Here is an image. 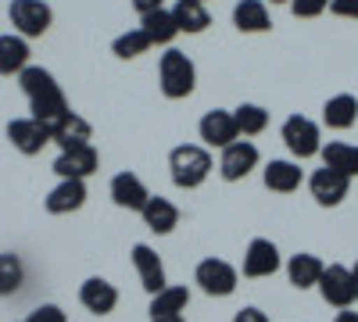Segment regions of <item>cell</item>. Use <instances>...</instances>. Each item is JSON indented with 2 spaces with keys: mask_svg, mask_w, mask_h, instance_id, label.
Segmentation results:
<instances>
[{
  "mask_svg": "<svg viewBox=\"0 0 358 322\" xmlns=\"http://www.w3.org/2000/svg\"><path fill=\"white\" fill-rule=\"evenodd\" d=\"M190 305V290L187 286H165L162 294L151 298V322L155 319H172V315H183Z\"/></svg>",
  "mask_w": 358,
  "mask_h": 322,
  "instance_id": "83f0119b",
  "label": "cell"
},
{
  "mask_svg": "<svg viewBox=\"0 0 358 322\" xmlns=\"http://www.w3.org/2000/svg\"><path fill=\"white\" fill-rule=\"evenodd\" d=\"M351 276H355V294H358V265L351 269Z\"/></svg>",
  "mask_w": 358,
  "mask_h": 322,
  "instance_id": "f35d334b",
  "label": "cell"
},
{
  "mask_svg": "<svg viewBox=\"0 0 358 322\" xmlns=\"http://www.w3.org/2000/svg\"><path fill=\"white\" fill-rule=\"evenodd\" d=\"M358 119V101L351 94H337L322 104V122L330 129H351Z\"/></svg>",
  "mask_w": 358,
  "mask_h": 322,
  "instance_id": "d4e9b609",
  "label": "cell"
},
{
  "mask_svg": "<svg viewBox=\"0 0 358 322\" xmlns=\"http://www.w3.org/2000/svg\"><path fill=\"white\" fill-rule=\"evenodd\" d=\"M111 200L126 212H143V204L151 200V193H147V186L136 172H118L111 180Z\"/></svg>",
  "mask_w": 358,
  "mask_h": 322,
  "instance_id": "9a60e30c",
  "label": "cell"
},
{
  "mask_svg": "<svg viewBox=\"0 0 358 322\" xmlns=\"http://www.w3.org/2000/svg\"><path fill=\"white\" fill-rule=\"evenodd\" d=\"M169 172L179 190H197L212 175V154L197 147V143H179L169 154Z\"/></svg>",
  "mask_w": 358,
  "mask_h": 322,
  "instance_id": "7a4b0ae2",
  "label": "cell"
},
{
  "mask_svg": "<svg viewBox=\"0 0 358 322\" xmlns=\"http://www.w3.org/2000/svg\"><path fill=\"white\" fill-rule=\"evenodd\" d=\"M280 269V247L265 237H255L244 251V276L248 279H265Z\"/></svg>",
  "mask_w": 358,
  "mask_h": 322,
  "instance_id": "8fae6325",
  "label": "cell"
},
{
  "mask_svg": "<svg viewBox=\"0 0 358 322\" xmlns=\"http://www.w3.org/2000/svg\"><path fill=\"white\" fill-rule=\"evenodd\" d=\"M140 29L147 33V40H151V47L158 43V47H169L176 36H179V25H176V18H172V11H151V15H143L140 18Z\"/></svg>",
  "mask_w": 358,
  "mask_h": 322,
  "instance_id": "cb8c5ba5",
  "label": "cell"
},
{
  "mask_svg": "<svg viewBox=\"0 0 358 322\" xmlns=\"http://www.w3.org/2000/svg\"><path fill=\"white\" fill-rule=\"evenodd\" d=\"M330 11L337 18H358V0H330Z\"/></svg>",
  "mask_w": 358,
  "mask_h": 322,
  "instance_id": "836d02e7",
  "label": "cell"
},
{
  "mask_svg": "<svg viewBox=\"0 0 358 322\" xmlns=\"http://www.w3.org/2000/svg\"><path fill=\"white\" fill-rule=\"evenodd\" d=\"M326 8H330V0H290V11L297 18H319Z\"/></svg>",
  "mask_w": 358,
  "mask_h": 322,
  "instance_id": "1f68e13d",
  "label": "cell"
},
{
  "mask_svg": "<svg viewBox=\"0 0 358 322\" xmlns=\"http://www.w3.org/2000/svg\"><path fill=\"white\" fill-rule=\"evenodd\" d=\"M25 322H69V319H65V312L57 308V305H40Z\"/></svg>",
  "mask_w": 358,
  "mask_h": 322,
  "instance_id": "d6a6232c",
  "label": "cell"
},
{
  "mask_svg": "<svg viewBox=\"0 0 358 322\" xmlns=\"http://www.w3.org/2000/svg\"><path fill=\"white\" fill-rule=\"evenodd\" d=\"M8 18H11V25H15V33H18V36L33 40V36H43L47 29H50L54 11L43 4V0H11Z\"/></svg>",
  "mask_w": 358,
  "mask_h": 322,
  "instance_id": "277c9868",
  "label": "cell"
},
{
  "mask_svg": "<svg viewBox=\"0 0 358 322\" xmlns=\"http://www.w3.org/2000/svg\"><path fill=\"white\" fill-rule=\"evenodd\" d=\"M273 4H287V0H273Z\"/></svg>",
  "mask_w": 358,
  "mask_h": 322,
  "instance_id": "ab89813d",
  "label": "cell"
},
{
  "mask_svg": "<svg viewBox=\"0 0 358 322\" xmlns=\"http://www.w3.org/2000/svg\"><path fill=\"white\" fill-rule=\"evenodd\" d=\"M158 82H162V94L169 101H183V97L194 94V86H197V68H194V61L183 50L169 47L162 54V61H158Z\"/></svg>",
  "mask_w": 358,
  "mask_h": 322,
  "instance_id": "3957f363",
  "label": "cell"
},
{
  "mask_svg": "<svg viewBox=\"0 0 358 322\" xmlns=\"http://www.w3.org/2000/svg\"><path fill=\"white\" fill-rule=\"evenodd\" d=\"M201 4H208V0H201Z\"/></svg>",
  "mask_w": 358,
  "mask_h": 322,
  "instance_id": "60d3db41",
  "label": "cell"
},
{
  "mask_svg": "<svg viewBox=\"0 0 358 322\" xmlns=\"http://www.w3.org/2000/svg\"><path fill=\"white\" fill-rule=\"evenodd\" d=\"M258 168V147L251 140H236L229 143V147L222 151L219 158V172H222V180L226 183H236V180H244V175H251Z\"/></svg>",
  "mask_w": 358,
  "mask_h": 322,
  "instance_id": "ba28073f",
  "label": "cell"
},
{
  "mask_svg": "<svg viewBox=\"0 0 358 322\" xmlns=\"http://www.w3.org/2000/svg\"><path fill=\"white\" fill-rule=\"evenodd\" d=\"M172 18L179 25V33H204V29L212 25V15H208V8L201 0H176Z\"/></svg>",
  "mask_w": 358,
  "mask_h": 322,
  "instance_id": "4316f807",
  "label": "cell"
},
{
  "mask_svg": "<svg viewBox=\"0 0 358 322\" xmlns=\"http://www.w3.org/2000/svg\"><path fill=\"white\" fill-rule=\"evenodd\" d=\"M29 68V40L18 33L0 36V75H22Z\"/></svg>",
  "mask_w": 358,
  "mask_h": 322,
  "instance_id": "d6986e66",
  "label": "cell"
},
{
  "mask_svg": "<svg viewBox=\"0 0 358 322\" xmlns=\"http://www.w3.org/2000/svg\"><path fill=\"white\" fill-rule=\"evenodd\" d=\"M79 301H83L86 312H94V315H111L115 305H118V290H115V283H108L101 276H90L79 286Z\"/></svg>",
  "mask_w": 358,
  "mask_h": 322,
  "instance_id": "2e32d148",
  "label": "cell"
},
{
  "mask_svg": "<svg viewBox=\"0 0 358 322\" xmlns=\"http://www.w3.org/2000/svg\"><path fill=\"white\" fill-rule=\"evenodd\" d=\"M101 165V154L94 143H86V147H76V151H62L54 161V172L62 175V180H86V175H94Z\"/></svg>",
  "mask_w": 358,
  "mask_h": 322,
  "instance_id": "7c38bea8",
  "label": "cell"
},
{
  "mask_svg": "<svg viewBox=\"0 0 358 322\" xmlns=\"http://www.w3.org/2000/svg\"><path fill=\"white\" fill-rule=\"evenodd\" d=\"M319 294H322V301L326 305H334V308H351L355 305V276H351V269L348 265H326V272H322V279H319Z\"/></svg>",
  "mask_w": 358,
  "mask_h": 322,
  "instance_id": "52a82bcc",
  "label": "cell"
},
{
  "mask_svg": "<svg viewBox=\"0 0 358 322\" xmlns=\"http://www.w3.org/2000/svg\"><path fill=\"white\" fill-rule=\"evenodd\" d=\"M348 186H351L348 175L326 168V165L319 172H312V180H308V190H312L315 204H322V208H337V204L348 197Z\"/></svg>",
  "mask_w": 358,
  "mask_h": 322,
  "instance_id": "30bf717a",
  "label": "cell"
},
{
  "mask_svg": "<svg viewBox=\"0 0 358 322\" xmlns=\"http://www.w3.org/2000/svg\"><path fill=\"white\" fill-rule=\"evenodd\" d=\"M201 140L208 143V147H219V151H226L229 143H236L241 140V129H236V119H233V111H222V108H215V111H208L204 119H201Z\"/></svg>",
  "mask_w": 358,
  "mask_h": 322,
  "instance_id": "9c48e42d",
  "label": "cell"
},
{
  "mask_svg": "<svg viewBox=\"0 0 358 322\" xmlns=\"http://www.w3.org/2000/svg\"><path fill=\"white\" fill-rule=\"evenodd\" d=\"M233 119H236V129H241V136H258L265 133L268 126V111L262 104H241L233 111Z\"/></svg>",
  "mask_w": 358,
  "mask_h": 322,
  "instance_id": "f1b7e54d",
  "label": "cell"
},
{
  "mask_svg": "<svg viewBox=\"0 0 358 322\" xmlns=\"http://www.w3.org/2000/svg\"><path fill=\"white\" fill-rule=\"evenodd\" d=\"M143 226L151 229V233H158V237H165V233H172L176 226H179V208L169 200V197H151L143 204Z\"/></svg>",
  "mask_w": 358,
  "mask_h": 322,
  "instance_id": "ac0fdd59",
  "label": "cell"
},
{
  "mask_svg": "<svg viewBox=\"0 0 358 322\" xmlns=\"http://www.w3.org/2000/svg\"><path fill=\"white\" fill-rule=\"evenodd\" d=\"M8 140H11V147L22 151V154H40L47 143H50V133L36 122V119H11L8 122Z\"/></svg>",
  "mask_w": 358,
  "mask_h": 322,
  "instance_id": "4fadbf2b",
  "label": "cell"
},
{
  "mask_svg": "<svg viewBox=\"0 0 358 322\" xmlns=\"http://www.w3.org/2000/svg\"><path fill=\"white\" fill-rule=\"evenodd\" d=\"M47 212L50 215H72L86 204V180H62L47 193Z\"/></svg>",
  "mask_w": 358,
  "mask_h": 322,
  "instance_id": "e0dca14e",
  "label": "cell"
},
{
  "mask_svg": "<svg viewBox=\"0 0 358 322\" xmlns=\"http://www.w3.org/2000/svg\"><path fill=\"white\" fill-rule=\"evenodd\" d=\"M90 136H94V129H90V122H86V119H79L76 111H72V115H69V119H65L62 126H57V129H50V143H57L62 151L86 147Z\"/></svg>",
  "mask_w": 358,
  "mask_h": 322,
  "instance_id": "7402d4cb",
  "label": "cell"
},
{
  "mask_svg": "<svg viewBox=\"0 0 358 322\" xmlns=\"http://www.w3.org/2000/svg\"><path fill=\"white\" fill-rule=\"evenodd\" d=\"M319 154H322V165H326V168L348 175V180H355V175H358V147H355V143L330 140V143H322Z\"/></svg>",
  "mask_w": 358,
  "mask_h": 322,
  "instance_id": "ffe728a7",
  "label": "cell"
},
{
  "mask_svg": "<svg viewBox=\"0 0 358 322\" xmlns=\"http://www.w3.org/2000/svg\"><path fill=\"white\" fill-rule=\"evenodd\" d=\"M18 86H22V94L29 97V119H36L47 133L50 129H57L69 115H72V108H69V97H65V90L57 86V79L47 72V68H40V65H29L22 75H18Z\"/></svg>",
  "mask_w": 358,
  "mask_h": 322,
  "instance_id": "6da1fadb",
  "label": "cell"
},
{
  "mask_svg": "<svg viewBox=\"0 0 358 322\" xmlns=\"http://www.w3.org/2000/svg\"><path fill=\"white\" fill-rule=\"evenodd\" d=\"M265 186L273 193H294L297 186H301V165L294 161H268L265 172H262Z\"/></svg>",
  "mask_w": 358,
  "mask_h": 322,
  "instance_id": "603a6c76",
  "label": "cell"
},
{
  "mask_svg": "<svg viewBox=\"0 0 358 322\" xmlns=\"http://www.w3.org/2000/svg\"><path fill=\"white\" fill-rule=\"evenodd\" d=\"M22 279H25L22 258L18 254H0V298L15 294V290L22 286Z\"/></svg>",
  "mask_w": 358,
  "mask_h": 322,
  "instance_id": "4dcf8cb0",
  "label": "cell"
},
{
  "mask_svg": "<svg viewBox=\"0 0 358 322\" xmlns=\"http://www.w3.org/2000/svg\"><path fill=\"white\" fill-rule=\"evenodd\" d=\"M233 25L241 29V33H265L268 25V8L265 0H241V4L233 8Z\"/></svg>",
  "mask_w": 358,
  "mask_h": 322,
  "instance_id": "484cf974",
  "label": "cell"
},
{
  "mask_svg": "<svg viewBox=\"0 0 358 322\" xmlns=\"http://www.w3.org/2000/svg\"><path fill=\"white\" fill-rule=\"evenodd\" d=\"M155 322H187L183 315H172V319H155Z\"/></svg>",
  "mask_w": 358,
  "mask_h": 322,
  "instance_id": "74e56055",
  "label": "cell"
},
{
  "mask_svg": "<svg viewBox=\"0 0 358 322\" xmlns=\"http://www.w3.org/2000/svg\"><path fill=\"white\" fill-rule=\"evenodd\" d=\"M233 322H268V315L262 312V308H255V305H248V308H241L233 315Z\"/></svg>",
  "mask_w": 358,
  "mask_h": 322,
  "instance_id": "e575fe53",
  "label": "cell"
},
{
  "mask_svg": "<svg viewBox=\"0 0 358 322\" xmlns=\"http://www.w3.org/2000/svg\"><path fill=\"white\" fill-rule=\"evenodd\" d=\"M236 279H241V272H236L229 261L222 258H204L197 272H194V283L204 290L208 298H229L236 290Z\"/></svg>",
  "mask_w": 358,
  "mask_h": 322,
  "instance_id": "5b68a950",
  "label": "cell"
},
{
  "mask_svg": "<svg viewBox=\"0 0 358 322\" xmlns=\"http://www.w3.org/2000/svg\"><path fill=\"white\" fill-rule=\"evenodd\" d=\"M283 143L294 158H312L322 151V140H319V126L305 115H290L283 122Z\"/></svg>",
  "mask_w": 358,
  "mask_h": 322,
  "instance_id": "8992f818",
  "label": "cell"
},
{
  "mask_svg": "<svg viewBox=\"0 0 358 322\" xmlns=\"http://www.w3.org/2000/svg\"><path fill=\"white\" fill-rule=\"evenodd\" d=\"M111 50H115V57H122V61H133V57H140V54L151 50V40H147L143 29H129V33L115 36Z\"/></svg>",
  "mask_w": 358,
  "mask_h": 322,
  "instance_id": "f546056e",
  "label": "cell"
},
{
  "mask_svg": "<svg viewBox=\"0 0 358 322\" xmlns=\"http://www.w3.org/2000/svg\"><path fill=\"white\" fill-rule=\"evenodd\" d=\"M334 322H358V312H348V308H344V312H337Z\"/></svg>",
  "mask_w": 358,
  "mask_h": 322,
  "instance_id": "8d00e7d4",
  "label": "cell"
},
{
  "mask_svg": "<svg viewBox=\"0 0 358 322\" xmlns=\"http://www.w3.org/2000/svg\"><path fill=\"white\" fill-rule=\"evenodd\" d=\"M133 265H136V276H140V283H143V290L147 294H162V290L169 286V279H165V265H162V258L147 247V244H136L133 247Z\"/></svg>",
  "mask_w": 358,
  "mask_h": 322,
  "instance_id": "5bb4252c",
  "label": "cell"
},
{
  "mask_svg": "<svg viewBox=\"0 0 358 322\" xmlns=\"http://www.w3.org/2000/svg\"><path fill=\"white\" fill-rule=\"evenodd\" d=\"M322 272H326V265L315 258V254H294L290 261H287V276H290V283L297 286V290H312V286H319V279H322Z\"/></svg>",
  "mask_w": 358,
  "mask_h": 322,
  "instance_id": "44dd1931",
  "label": "cell"
},
{
  "mask_svg": "<svg viewBox=\"0 0 358 322\" xmlns=\"http://www.w3.org/2000/svg\"><path fill=\"white\" fill-rule=\"evenodd\" d=\"M133 8H136V15L143 18V15H151V11H162L165 0H133Z\"/></svg>",
  "mask_w": 358,
  "mask_h": 322,
  "instance_id": "d590c367",
  "label": "cell"
}]
</instances>
